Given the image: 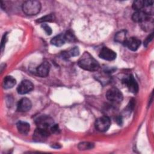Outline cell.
<instances>
[{"instance_id": "1", "label": "cell", "mask_w": 154, "mask_h": 154, "mask_svg": "<svg viewBox=\"0 0 154 154\" xmlns=\"http://www.w3.org/2000/svg\"><path fill=\"white\" fill-rule=\"evenodd\" d=\"M78 65L82 69L95 72L99 68V64L88 52H85L78 61Z\"/></svg>"}, {"instance_id": "2", "label": "cell", "mask_w": 154, "mask_h": 154, "mask_svg": "<svg viewBox=\"0 0 154 154\" xmlns=\"http://www.w3.org/2000/svg\"><path fill=\"white\" fill-rule=\"evenodd\" d=\"M22 10L27 15H36L41 10V4L38 1H27L23 4Z\"/></svg>"}, {"instance_id": "3", "label": "cell", "mask_w": 154, "mask_h": 154, "mask_svg": "<svg viewBox=\"0 0 154 154\" xmlns=\"http://www.w3.org/2000/svg\"><path fill=\"white\" fill-rule=\"evenodd\" d=\"M35 123L37 128L48 131L50 133L51 128L54 125V120L48 116H41L35 119Z\"/></svg>"}, {"instance_id": "4", "label": "cell", "mask_w": 154, "mask_h": 154, "mask_svg": "<svg viewBox=\"0 0 154 154\" xmlns=\"http://www.w3.org/2000/svg\"><path fill=\"white\" fill-rule=\"evenodd\" d=\"M107 99L114 104L121 103L123 100V94L122 92L117 88H111L109 89L106 94Z\"/></svg>"}, {"instance_id": "5", "label": "cell", "mask_w": 154, "mask_h": 154, "mask_svg": "<svg viewBox=\"0 0 154 154\" xmlns=\"http://www.w3.org/2000/svg\"><path fill=\"white\" fill-rule=\"evenodd\" d=\"M111 126V120L108 116H102L96 119L95 128L99 132H106Z\"/></svg>"}, {"instance_id": "6", "label": "cell", "mask_w": 154, "mask_h": 154, "mask_svg": "<svg viewBox=\"0 0 154 154\" xmlns=\"http://www.w3.org/2000/svg\"><path fill=\"white\" fill-rule=\"evenodd\" d=\"M122 82L127 87L129 91L133 93H136L138 91V85L132 75H129L122 80Z\"/></svg>"}, {"instance_id": "7", "label": "cell", "mask_w": 154, "mask_h": 154, "mask_svg": "<svg viewBox=\"0 0 154 154\" xmlns=\"http://www.w3.org/2000/svg\"><path fill=\"white\" fill-rule=\"evenodd\" d=\"M50 134L51 133L48 131L37 128L33 134V140L36 142H43Z\"/></svg>"}, {"instance_id": "8", "label": "cell", "mask_w": 154, "mask_h": 154, "mask_svg": "<svg viewBox=\"0 0 154 154\" xmlns=\"http://www.w3.org/2000/svg\"><path fill=\"white\" fill-rule=\"evenodd\" d=\"M34 88L33 84L29 80L25 79L22 81L18 85L17 90L19 94H25L29 93Z\"/></svg>"}, {"instance_id": "9", "label": "cell", "mask_w": 154, "mask_h": 154, "mask_svg": "<svg viewBox=\"0 0 154 154\" xmlns=\"http://www.w3.org/2000/svg\"><path fill=\"white\" fill-rule=\"evenodd\" d=\"M116 56V53L114 51L106 47H103L99 53V57L107 61H112L115 60Z\"/></svg>"}, {"instance_id": "10", "label": "cell", "mask_w": 154, "mask_h": 154, "mask_svg": "<svg viewBox=\"0 0 154 154\" xmlns=\"http://www.w3.org/2000/svg\"><path fill=\"white\" fill-rule=\"evenodd\" d=\"M32 103L31 100L26 97H23L21 99L17 106V110L19 112H26L31 108Z\"/></svg>"}, {"instance_id": "11", "label": "cell", "mask_w": 154, "mask_h": 154, "mask_svg": "<svg viewBox=\"0 0 154 154\" xmlns=\"http://www.w3.org/2000/svg\"><path fill=\"white\" fill-rule=\"evenodd\" d=\"M50 67V64L48 61H43L37 67L36 69L37 74L40 77H46L49 75Z\"/></svg>"}, {"instance_id": "12", "label": "cell", "mask_w": 154, "mask_h": 154, "mask_svg": "<svg viewBox=\"0 0 154 154\" xmlns=\"http://www.w3.org/2000/svg\"><path fill=\"white\" fill-rule=\"evenodd\" d=\"M124 45L128 48L129 49L135 51L138 49L141 45V41L136 37H131L127 38Z\"/></svg>"}, {"instance_id": "13", "label": "cell", "mask_w": 154, "mask_h": 154, "mask_svg": "<svg viewBox=\"0 0 154 154\" xmlns=\"http://www.w3.org/2000/svg\"><path fill=\"white\" fill-rule=\"evenodd\" d=\"M150 16L148 15L146 13H145L143 10L136 11L134 13H133L132 16V19L133 21L138 23H142L147 19Z\"/></svg>"}, {"instance_id": "14", "label": "cell", "mask_w": 154, "mask_h": 154, "mask_svg": "<svg viewBox=\"0 0 154 154\" xmlns=\"http://www.w3.org/2000/svg\"><path fill=\"white\" fill-rule=\"evenodd\" d=\"M16 126L18 131L23 135L27 134L30 129L29 124L26 122L19 121L17 123Z\"/></svg>"}, {"instance_id": "15", "label": "cell", "mask_w": 154, "mask_h": 154, "mask_svg": "<svg viewBox=\"0 0 154 154\" xmlns=\"http://www.w3.org/2000/svg\"><path fill=\"white\" fill-rule=\"evenodd\" d=\"M16 84V79L11 76H7L3 82L4 88L5 89H9L13 88Z\"/></svg>"}, {"instance_id": "16", "label": "cell", "mask_w": 154, "mask_h": 154, "mask_svg": "<svg viewBox=\"0 0 154 154\" xmlns=\"http://www.w3.org/2000/svg\"><path fill=\"white\" fill-rule=\"evenodd\" d=\"M65 42L66 40L64 37V34H59L58 35H56L54 37H53L51 40V43L52 45L58 47L63 45Z\"/></svg>"}, {"instance_id": "17", "label": "cell", "mask_w": 154, "mask_h": 154, "mask_svg": "<svg viewBox=\"0 0 154 154\" xmlns=\"http://www.w3.org/2000/svg\"><path fill=\"white\" fill-rule=\"evenodd\" d=\"M114 38L117 42L124 44L127 40L126 31L125 30H122L119 31L116 34Z\"/></svg>"}, {"instance_id": "18", "label": "cell", "mask_w": 154, "mask_h": 154, "mask_svg": "<svg viewBox=\"0 0 154 154\" xmlns=\"http://www.w3.org/2000/svg\"><path fill=\"white\" fill-rule=\"evenodd\" d=\"M79 54V51L78 47H74L68 51L63 52V55L65 58H69L70 57H75L78 55Z\"/></svg>"}, {"instance_id": "19", "label": "cell", "mask_w": 154, "mask_h": 154, "mask_svg": "<svg viewBox=\"0 0 154 154\" xmlns=\"http://www.w3.org/2000/svg\"><path fill=\"white\" fill-rule=\"evenodd\" d=\"M142 24V28L147 31H150V29H153V18L150 16L146 19L145 21L141 23Z\"/></svg>"}, {"instance_id": "20", "label": "cell", "mask_w": 154, "mask_h": 154, "mask_svg": "<svg viewBox=\"0 0 154 154\" xmlns=\"http://www.w3.org/2000/svg\"><path fill=\"white\" fill-rule=\"evenodd\" d=\"M144 1L138 0L134 1L132 4V8L136 11L143 10L144 8Z\"/></svg>"}, {"instance_id": "21", "label": "cell", "mask_w": 154, "mask_h": 154, "mask_svg": "<svg viewBox=\"0 0 154 154\" xmlns=\"http://www.w3.org/2000/svg\"><path fill=\"white\" fill-rule=\"evenodd\" d=\"M94 147V144L89 142H82L79 144L78 148L81 150H89L91 149Z\"/></svg>"}, {"instance_id": "22", "label": "cell", "mask_w": 154, "mask_h": 154, "mask_svg": "<svg viewBox=\"0 0 154 154\" xmlns=\"http://www.w3.org/2000/svg\"><path fill=\"white\" fill-rule=\"evenodd\" d=\"M54 19H55L54 15L50 14H47L42 17H40V19H38V20H37V22L38 23H43L45 22H52Z\"/></svg>"}, {"instance_id": "23", "label": "cell", "mask_w": 154, "mask_h": 154, "mask_svg": "<svg viewBox=\"0 0 154 154\" xmlns=\"http://www.w3.org/2000/svg\"><path fill=\"white\" fill-rule=\"evenodd\" d=\"M64 37L66 42H74L76 41V37H75L74 34L70 31H67L66 32V34H64Z\"/></svg>"}, {"instance_id": "24", "label": "cell", "mask_w": 154, "mask_h": 154, "mask_svg": "<svg viewBox=\"0 0 154 154\" xmlns=\"http://www.w3.org/2000/svg\"><path fill=\"white\" fill-rule=\"evenodd\" d=\"M42 27L43 28V29L48 35H51L52 34V29L49 25L43 23L42 25Z\"/></svg>"}, {"instance_id": "25", "label": "cell", "mask_w": 154, "mask_h": 154, "mask_svg": "<svg viewBox=\"0 0 154 154\" xmlns=\"http://www.w3.org/2000/svg\"><path fill=\"white\" fill-rule=\"evenodd\" d=\"M153 38V33L152 32V33H151L149 35H148V37L145 39V40H144V45L145 46H147V45L152 40Z\"/></svg>"}, {"instance_id": "26", "label": "cell", "mask_w": 154, "mask_h": 154, "mask_svg": "<svg viewBox=\"0 0 154 154\" xmlns=\"http://www.w3.org/2000/svg\"><path fill=\"white\" fill-rule=\"evenodd\" d=\"M7 34L5 33V34H4L3 35V37L2 38V40H1V52L3 51L4 49V47H5V43L7 42Z\"/></svg>"}, {"instance_id": "27", "label": "cell", "mask_w": 154, "mask_h": 154, "mask_svg": "<svg viewBox=\"0 0 154 154\" xmlns=\"http://www.w3.org/2000/svg\"><path fill=\"white\" fill-rule=\"evenodd\" d=\"M116 122L119 125H122V117L121 116H118L116 118Z\"/></svg>"}]
</instances>
